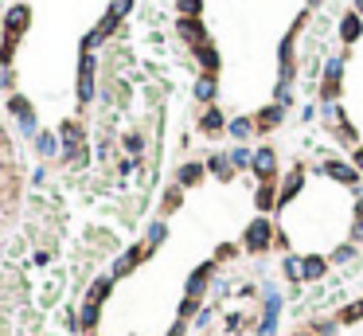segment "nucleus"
<instances>
[{
	"label": "nucleus",
	"mask_w": 363,
	"mask_h": 336,
	"mask_svg": "<svg viewBox=\"0 0 363 336\" xmlns=\"http://www.w3.org/2000/svg\"><path fill=\"white\" fill-rule=\"evenodd\" d=\"M274 238H277L274 223H270L265 215H258V219H250V227L242 231V250H250V254H262V250L274 247Z\"/></svg>",
	"instance_id": "f257e3e1"
},
{
	"label": "nucleus",
	"mask_w": 363,
	"mask_h": 336,
	"mask_svg": "<svg viewBox=\"0 0 363 336\" xmlns=\"http://www.w3.org/2000/svg\"><path fill=\"white\" fill-rule=\"evenodd\" d=\"M340 82H343V55H332L324 63V75H320V102L340 98Z\"/></svg>",
	"instance_id": "f03ea898"
},
{
	"label": "nucleus",
	"mask_w": 363,
	"mask_h": 336,
	"mask_svg": "<svg viewBox=\"0 0 363 336\" xmlns=\"http://www.w3.org/2000/svg\"><path fill=\"white\" fill-rule=\"evenodd\" d=\"M109 286H114V277H98V282L90 286L86 301H82V325H86V328L98 321V309H102V301L109 297Z\"/></svg>",
	"instance_id": "7ed1b4c3"
},
{
	"label": "nucleus",
	"mask_w": 363,
	"mask_h": 336,
	"mask_svg": "<svg viewBox=\"0 0 363 336\" xmlns=\"http://www.w3.org/2000/svg\"><path fill=\"white\" fill-rule=\"evenodd\" d=\"M316 172H320V176L340 180V184H348V188H355V192H363V188H360V168L348 165V160H324V165L316 168Z\"/></svg>",
	"instance_id": "20e7f679"
},
{
	"label": "nucleus",
	"mask_w": 363,
	"mask_h": 336,
	"mask_svg": "<svg viewBox=\"0 0 363 336\" xmlns=\"http://www.w3.org/2000/svg\"><path fill=\"white\" fill-rule=\"evenodd\" d=\"M301 188H304V168L293 165L289 168V176L281 180V188H277V208H289V204L301 196Z\"/></svg>",
	"instance_id": "39448f33"
},
{
	"label": "nucleus",
	"mask_w": 363,
	"mask_h": 336,
	"mask_svg": "<svg viewBox=\"0 0 363 336\" xmlns=\"http://www.w3.org/2000/svg\"><path fill=\"white\" fill-rule=\"evenodd\" d=\"M215 277V262H203L199 270H192V277H187L184 286V297H192V301H199V297L207 293V282Z\"/></svg>",
	"instance_id": "423d86ee"
},
{
	"label": "nucleus",
	"mask_w": 363,
	"mask_h": 336,
	"mask_svg": "<svg viewBox=\"0 0 363 336\" xmlns=\"http://www.w3.org/2000/svg\"><path fill=\"white\" fill-rule=\"evenodd\" d=\"M250 172H254L262 184H265V180H274V176H277V153H274V148H270V145L258 148V153H254V165H250Z\"/></svg>",
	"instance_id": "0eeeda50"
},
{
	"label": "nucleus",
	"mask_w": 363,
	"mask_h": 336,
	"mask_svg": "<svg viewBox=\"0 0 363 336\" xmlns=\"http://www.w3.org/2000/svg\"><path fill=\"white\" fill-rule=\"evenodd\" d=\"M281 121H285V106H277V102H270V106H262L254 114V129H258V133H274Z\"/></svg>",
	"instance_id": "6e6552de"
},
{
	"label": "nucleus",
	"mask_w": 363,
	"mask_h": 336,
	"mask_svg": "<svg viewBox=\"0 0 363 336\" xmlns=\"http://www.w3.org/2000/svg\"><path fill=\"white\" fill-rule=\"evenodd\" d=\"M176 31H180V40H184V43H192V51H196L199 43H207V28H203V20H192V16H180Z\"/></svg>",
	"instance_id": "1a4fd4ad"
},
{
	"label": "nucleus",
	"mask_w": 363,
	"mask_h": 336,
	"mask_svg": "<svg viewBox=\"0 0 363 336\" xmlns=\"http://www.w3.org/2000/svg\"><path fill=\"white\" fill-rule=\"evenodd\" d=\"M94 98V55H82V67H79V102Z\"/></svg>",
	"instance_id": "9d476101"
},
{
	"label": "nucleus",
	"mask_w": 363,
	"mask_h": 336,
	"mask_svg": "<svg viewBox=\"0 0 363 336\" xmlns=\"http://www.w3.org/2000/svg\"><path fill=\"white\" fill-rule=\"evenodd\" d=\"M145 254H153V250L145 247V243H141V247H133V250H125V254L118 258V262H114V277H125V274H133V270H137V262Z\"/></svg>",
	"instance_id": "9b49d317"
},
{
	"label": "nucleus",
	"mask_w": 363,
	"mask_h": 336,
	"mask_svg": "<svg viewBox=\"0 0 363 336\" xmlns=\"http://www.w3.org/2000/svg\"><path fill=\"white\" fill-rule=\"evenodd\" d=\"M8 109L16 114V121H20V129L28 133V137H40V133H36V114H31L28 98H12V102H8Z\"/></svg>",
	"instance_id": "f8f14e48"
},
{
	"label": "nucleus",
	"mask_w": 363,
	"mask_h": 336,
	"mask_svg": "<svg viewBox=\"0 0 363 336\" xmlns=\"http://www.w3.org/2000/svg\"><path fill=\"white\" fill-rule=\"evenodd\" d=\"M207 172H211V176L215 180H235V165H231V157H226V153H211V157H207Z\"/></svg>",
	"instance_id": "ddd939ff"
},
{
	"label": "nucleus",
	"mask_w": 363,
	"mask_h": 336,
	"mask_svg": "<svg viewBox=\"0 0 363 336\" xmlns=\"http://www.w3.org/2000/svg\"><path fill=\"white\" fill-rule=\"evenodd\" d=\"M203 172H207V165H199V160H187V165H180L176 184H180V188H196L199 180H203Z\"/></svg>",
	"instance_id": "4468645a"
},
{
	"label": "nucleus",
	"mask_w": 363,
	"mask_h": 336,
	"mask_svg": "<svg viewBox=\"0 0 363 336\" xmlns=\"http://www.w3.org/2000/svg\"><path fill=\"white\" fill-rule=\"evenodd\" d=\"M360 36H363V16L352 8V12H348V16L340 20V40H343V43H355Z\"/></svg>",
	"instance_id": "2eb2a0df"
},
{
	"label": "nucleus",
	"mask_w": 363,
	"mask_h": 336,
	"mask_svg": "<svg viewBox=\"0 0 363 336\" xmlns=\"http://www.w3.org/2000/svg\"><path fill=\"white\" fill-rule=\"evenodd\" d=\"M199 129H203L207 137H215V133H223L226 129V118H223V109L219 106H207V114L199 118Z\"/></svg>",
	"instance_id": "dca6fc26"
},
{
	"label": "nucleus",
	"mask_w": 363,
	"mask_h": 336,
	"mask_svg": "<svg viewBox=\"0 0 363 336\" xmlns=\"http://www.w3.org/2000/svg\"><path fill=\"white\" fill-rule=\"evenodd\" d=\"M215 94H219V79H215V75H199V79H196V102L211 106Z\"/></svg>",
	"instance_id": "f3484780"
},
{
	"label": "nucleus",
	"mask_w": 363,
	"mask_h": 336,
	"mask_svg": "<svg viewBox=\"0 0 363 336\" xmlns=\"http://www.w3.org/2000/svg\"><path fill=\"white\" fill-rule=\"evenodd\" d=\"M226 133H231L238 145H242V141H250V137L258 133V129H254V118H231V121H226Z\"/></svg>",
	"instance_id": "a211bd4d"
},
{
	"label": "nucleus",
	"mask_w": 363,
	"mask_h": 336,
	"mask_svg": "<svg viewBox=\"0 0 363 336\" xmlns=\"http://www.w3.org/2000/svg\"><path fill=\"white\" fill-rule=\"evenodd\" d=\"M254 204H258V211H274V208H277V184H274V180H265V184H258V192H254Z\"/></svg>",
	"instance_id": "6ab92c4d"
},
{
	"label": "nucleus",
	"mask_w": 363,
	"mask_h": 336,
	"mask_svg": "<svg viewBox=\"0 0 363 336\" xmlns=\"http://www.w3.org/2000/svg\"><path fill=\"white\" fill-rule=\"evenodd\" d=\"M196 59H199V67H203V75H215V70H219V51L211 47V40L196 47Z\"/></svg>",
	"instance_id": "aec40b11"
},
{
	"label": "nucleus",
	"mask_w": 363,
	"mask_h": 336,
	"mask_svg": "<svg viewBox=\"0 0 363 336\" xmlns=\"http://www.w3.org/2000/svg\"><path fill=\"white\" fill-rule=\"evenodd\" d=\"M281 274L293 282V286H301L304 282V258H297V254H285L281 258Z\"/></svg>",
	"instance_id": "412c9836"
},
{
	"label": "nucleus",
	"mask_w": 363,
	"mask_h": 336,
	"mask_svg": "<svg viewBox=\"0 0 363 336\" xmlns=\"http://www.w3.org/2000/svg\"><path fill=\"white\" fill-rule=\"evenodd\" d=\"M328 274V258L324 254H309L304 258V282H320Z\"/></svg>",
	"instance_id": "4be33fe9"
},
{
	"label": "nucleus",
	"mask_w": 363,
	"mask_h": 336,
	"mask_svg": "<svg viewBox=\"0 0 363 336\" xmlns=\"http://www.w3.org/2000/svg\"><path fill=\"white\" fill-rule=\"evenodd\" d=\"M36 148H40L43 160H51V157H59L63 153V141L55 137V133H40V137H36Z\"/></svg>",
	"instance_id": "5701e85b"
},
{
	"label": "nucleus",
	"mask_w": 363,
	"mask_h": 336,
	"mask_svg": "<svg viewBox=\"0 0 363 336\" xmlns=\"http://www.w3.org/2000/svg\"><path fill=\"white\" fill-rule=\"evenodd\" d=\"M164 238H168V223H164V219H153V223H148V235H145V247L157 250Z\"/></svg>",
	"instance_id": "b1692460"
},
{
	"label": "nucleus",
	"mask_w": 363,
	"mask_h": 336,
	"mask_svg": "<svg viewBox=\"0 0 363 336\" xmlns=\"http://www.w3.org/2000/svg\"><path fill=\"white\" fill-rule=\"evenodd\" d=\"M20 28H28V4H16L8 12V36H16Z\"/></svg>",
	"instance_id": "393cba45"
},
{
	"label": "nucleus",
	"mask_w": 363,
	"mask_h": 336,
	"mask_svg": "<svg viewBox=\"0 0 363 336\" xmlns=\"http://www.w3.org/2000/svg\"><path fill=\"white\" fill-rule=\"evenodd\" d=\"M226 157H231V165H235V172H238V168H250V165H254V153H250V148H246V145H235V148H231V153H226Z\"/></svg>",
	"instance_id": "a878e982"
},
{
	"label": "nucleus",
	"mask_w": 363,
	"mask_h": 336,
	"mask_svg": "<svg viewBox=\"0 0 363 336\" xmlns=\"http://www.w3.org/2000/svg\"><path fill=\"white\" fill-rule=\"evenodd\" d=\"M336 321H340V325H355V321H363V301H352V305H343L340 313H336Z\"/></svg>",
	"instance_id": "bb28decb"
},
{
	"label": "nucleus",
	"mask_w": 363,
	"mask_h": 336,
	"mask_svg": "<svg viewBox=\"0 0 363 336\" xmlns=\"http://www.w3.org/2000/svg\"><path fill=\"white\" fill-rule=\"evenodd\" d=\"M180 16H192V20H199V12H203V0H176Z\"/></svg>",
	"instance_id": "cd10ccee"
},
{
	"label": "nucleus",
	"mask_w": 363,
	"mask_h": 336,
	"mask_svg": "<svg viewBox=\"0 0 363 336\" xmlns=\"http://www.w3.org/2000/svg\"><path fill=\"white\" fill-rule=\"evenodd\" d=\"M121 145H125V153H133V157H141V153H145V137H141V133H125V141H121Z\"/></svg>",
	"instance_id": "c85d7f7f"
},
{
	"label": "nucleus",
	"mask_w": 363,
	"mask_h": 336,
	"mask_svg": "<svg viewBox=\"0 0 363 336\" xmlns=\"http://www.w3.org/2000/svg\"><path fill=\"white\" fill-rule=\"evenodd\" d=\"M352 243H363V196L355 199V223H352Z\"/></svg>",
	"instance_id": "c756f323"
},
{
	"label": "nucleus",
	"mask_w": 363,
	"mask_h": 336,
	"mask_svg": "<svg viewBox=\"0 0 363 336\" xmlns=\"http://www.w3.org/2000/svg\"><path fill=\"white\" fill-rule=\"evenodd\" d=\"M180 196H184V188H180V184H176V188H168V196H164V211H176V208H180Z\"/></svg>",
	"instance_id": "7c9ffc66"
},
{
	"label": "nucleus",
	"mask_w": 363,
	"mask_h": 336,
	"mask_svg": "<svg viewBox=\"0 0 363 336\" xmlns=\"http://www.w3.org/2000/svg\"><path fill=\"white\" fill-rule=\"evenodd\" d=\"M277 333V316H262V325L254 328V336H274Z\"/></svg>",
	"instance_id": "2f4dec72"
},
{
	"label": "nucleus",
	"mask_w": 363,
	"mask_h": 336,
	"mask_svg": "<svg viewBox=\"0 0 363 336\" xmlns=\"http://www.w3.org/2000/svg\"><path fill=\"white\" fill-rule=\"evenodd\" d=\"M336 328H340V321H316L313 333L316 336H336Z\"/></svg>",
	"instance_id": "473e14b6"
},
{
	"label": "nucleus",
	"mask_w": 363,
	"mask_h": 336,
	"mask_svg": "<svg viewBox=\"0 0 363 336\" xmlns=\"http://www.w3.org/2000/svg\"><path fill=\"white\" fill-rule=\"evenodd\" d=\"M352 258H355V243H343V247L332 254V262H352Z\"/></svg>",
	"instance_id": "72a5a7b5"
},
{
	"label": "nucleus",
	"mask_w": 363,
	"mask_h": 336,
	"mask_svg": "<svg viewBox=\"0 0 363 336\" xmlns=\"http://www.w3.org/2000/svg\"><path fill=\"white\" fill-rule=\"evenodd\" d=\"M211 325V309H199V316H196V328H207Z\"/></svg>",
	"instance_id": "f704fd0d"
},
{
	"label": "nucleus",
	"mask_w": 363,
	"mask_h": 336,
	"mask_svg": "<svg viewBox=\"0 0 363 336\" xmlns=\"http://www.w3.org/2000/svg\"><path fill=\"white\" fill-rule=\"evenodd\" d=\"M352 165L363 172V145H355V148H352Z\"/></svg>",
	"instance_id": "c9c22d12"
},
{
	"label": "nucleus",
	"mask_w": 363,
	"mask_h": 336,
	"mask_svg": "<svg viewBox=\"0 0 363 336\" xmlns=\"http://www.w3.org/2000/svg\"><path fill=\"white\" fill-rule=\"evenodd\" d=\"M187 333V325H184V321H176V325H172V333H168V336H184Z\"/></svg>",
	"instance_id": "e433bc0d"
},
{
	"label": "nucleus",
	"mask_w": 363,
	"mask_h": 336,
	"mask_svg": "<svg viewBox=\"0 0 363 336\" xmlns=\"http://www.w3.org/2000/svg\"><path fill=\"white\" fill-rule=\"evenodd\" d=\"M297 336H316V333H313V328H301V333H297Z\"/></svg>",
	"instance_id": "4c0bfd02"
},
{
	"label": "nucleus",
	"mask_w": 363,
	"mask_h": 336,
	"mask_svg": "<svg viewBox=\"0 0 363 336\" xmlns=\"http://www.w3.org/2000/svg\"><path fill=\"white\" fill-rule=\"evenodd\" d=\"M4 145H8V141H4V125H0V148H4Z\"/></svg>",
	"instance_id": "58836bf2"
},
{
	"label": "nucleus",
	"mask_w": 363,
	"mask_h": 336,
	"mask_svg": "<svg viewBox=\"0 0 363 336\" xmlns=\"http://www.w3.org/2000/svg\"><path fill=\"white\" fill-rule=\"evenodd\" d=\"M355 12H360V16H363V0H355Z\"/></svg>",
	"instance_id": "ea45409f"
}]
</instances>
